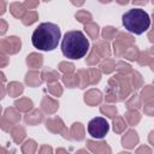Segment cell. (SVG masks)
<instances>
[{
  "label": "cell",
  "mask_w": 154,
  "mask_h": 154,
  "mask_svg": "<svg viewBox=\"0 0 154 154\" xmlns=\"http://www.w3.org/2000/svg\"><path fill=\"white\" fill-rule=\"evenodd\" d=\"M122 22L124 28L129 32L135 35H141L146 32L150 26L149 14L140 7H135L126 11L122 17Z\"/></svg>",
  "instance_id": "obj_3"
},
{
  "label": "cell",
  "mask_w": 154,
  "mask_h": 154,
  "mask_svg": "<svg viewBox=\"0 0 154 154\" xmlns=\"http://www.w3.org/2000/svg\"><path fill=\"white\" fill-rule=\"evenodd\" d=\"M89 51V41L81 30H70L65 32L61 40L63 54L72 60L83 58Z\"/></svg>",
  "instance_id": "obj_2"
},
{
  "label": "cell",
  "mask_w": 154,
  "mask_h": 154,
  "mask_svg": "<svg viewBox=\"0 0 154 154\" xmlns=\"http://www.w3.org/2000/svg\"><path fill=\"white\" fill-rule=\"evenodd\" d=\"M60 40V28L51 22L38 24L31 35V43L40 51H53Z\"/></svg>",
  "instance_id": "obj_1"
},
{
  "label": "cell",
  "mask_w": 154,
  "mask_h": 154,
  "mask_svg": "<svg viewBox=\"0 0 154 154\" xmlns=\"http://www.w3.org/2000/svg\"><path fill=\"white\" fill-rule=\"evenodd\" d=\"M109 130L107 120L102 117H95L88 123V132L94 138H103Z\"/></svg>",
  "instance_id": "obj_4"
}]
</instances>
